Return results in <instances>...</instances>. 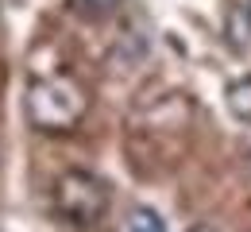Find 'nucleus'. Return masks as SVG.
I'll return each mask as SVG.
<instances>
[{
    "instance_id": "nucleus-4",
    "label": "nucleus",
    "mask_w": 251,
    "mask_h": 232,
    "mask_svg": "<svg viewBox=\"0 0 251 232\" xmlns=\"http://www.w3.org/2000/svg\"><path fill=\"white\" fill-rule=\"evenodd\" d=\"M127 232H166V221L151 205H135L131 217H127Z\"/></svg>"
},
{
    "instance_id": "nucleus-3",
    "label": "nucleus",
    "mask_w": 251,
    "mask_h": 232,
    "mask_svg": "<svg viewBox=\"0 0 251 232\" xmlns=\"http://www.w3.org/2000/svg\"><path fill=\"white\" fill-rule=\"evenodd\" d=\"M224 104H228V112H232L240 124H251V74L236 77V81H228V89H224Z\"/></svg>"
},
{
    "instance_id": "nucleus-2",
    "label": "nucleus",
    "mask_w": 251,
    "mask_h": 232,
    "mask_svg": "<svg viewBox=\"0 0 251 232\" xmlns=\"http://www.w3.org/2000/svg\"><path fill=\"white\" fill-rule=\"evenodd\" d=\"M108 205H112V190L93 170H66V174H58V182L50 190L54 217L66 221L70 229H81V232L97 229L108 217Z\"/></svg>"
},
{
    "instance_id": "nucleus-1",
    "label": "nucleus",
    "mask_w": 251,
    "mask_h": 232,
    "mask_svg": "<svg viewBox=\"0 0 251 232\" xmlns=\"http://www.w3.org/2000/svg\"><path fill=\"white\" fill-rule=\"evenodd\" d=\"M24 112L35 132L62 135L74 132L89 112V89L74 74H47L35 77L24 93Z\"/></svg>"
},
{
    "instance_id": "nucleus-7",
    "label": "nucleus",
    "mask_w": 251,
    "mask_h": 232,
    "mask_svg": "<svg viewBox=\"0 0 251 232\" xmlns=\"http://www.w3.org/2000/svg\"><path fill=\"white\" fill-rule=\"evenodd\" d=\"M248 163H251V159H248Z\"/></svg>"
},
{
    "instance_id": "nucleus-6",
    "label": "nucleus",
    "mask_w": 251,
    "mask_h": 232,
    "mask_svg": "<svg viewBox=\"0 0 251 232\" xmlns=\"http://www.w3.org/2000/svg\"><path fill=\"white\" fill-rule=\"evenodd\" d=\"M189 232H217V229H209V225H197V229H189Z\"/></svg>"
},
{
    "instance_id": "nucleus-5",
    "label": "nucleus",
    "mask_w": 251,
    "mask_h": 232,
    "mask_svg": "<svg viewBox=\"0 0 251 232\" xmlns=\"http://www.w3.org/2000/svg\"><path fill=\"white\" fill-rule=\"evenodd\" d=\"M74 12L81 20H108L120 12V0H74Z\"/></svg>"
}]
</instances>
